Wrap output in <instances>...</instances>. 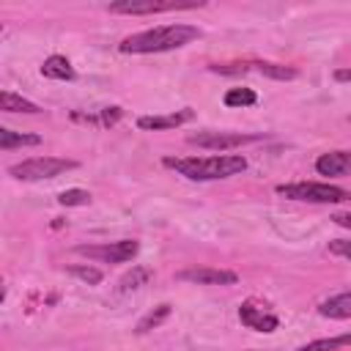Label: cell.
Returning <instances> with one entry per match:
<instances>
[{
  "mask_svg": "<svg viewBox=\"0 0 351 351\" xmlns=\"http://www.w3.org/2000/svg\"><path fill=\"white\" fill-rule=\"evenodd\" d=\"M261 134H241V132H197L189 134L186 143L197 145V148H208V151H230L247 143H258Z\"/></svg>",
  "mask_w": 351,
  "mask_h": 351,
  "instance_id": "cell-6",
  "label": "cell"
},
{
  "mask_svg": "<svg viewBox=\"0 0 351 351\" xmlns=\"http://www.w3.org/2000/svg\"><path fill=\"white\" fill-rule=\"evenodd\" d=\"M315 170L321 176H348L351 173V151H326L315 159Z\"/></svg>",
  "mask_w": 351,
  "mask_h": 351,
  "instance_id": "cell-10",
  "label": "cell"
},
{
  "mask_svg": "<svg viewBox=\"0 0 351 351\" xmlns=\"http://www.w3.org/2000/svg\"><path fill=\"white\" fill-rule=\"evenodd\" d=\"M184 282H195V285H236L239 274L228 271V269H211V266H195V269H184L176 274Z\"/></svg>",
  "mask_w": 351,
  "mask_h": 351,
  "instance_id": "cell-8",
  "label": "cell"
},
{
  "mask_svg": "<svg viewBox=\"0 0 351 351\" xmlns=\"http://www.w3.org/2000/svg\"><path fill=\"white\" fill-rule=\"evenodd\" d=\"M329 252L351 261V241L348 239H335V241H329Z\"/></svg>",
  "mask_w": 351,
  "mask_h": 351,
  "instance_id": "cell-23",
  "label": "cell"
},
{
  "mask_svg": "<svg viewBox=\"0 0 351 351\" xmlns=\"http://www.w3.org/2000/svg\"><path fill=\"white\" fill-rule=\"evenodd\" d=\"M250 66H255V71H261V74H266V77H271V80H293V77L299 74L296 69L280 66V63H250Z\"/></svg>",
  "mask_w": 351,
  "mask_h": 351,
  "instance_id": "cell-18",
  "label": "cell"
},
{
  "mask_svg": "<svg viewBox=\"0 0 351 351\" xmlns=\"http://www.w3.org/2000/svg\"><path fill=\"white\" fill-rule=\"evenodd\" d=\"M148 277H151V271H148V269H143V266H134L129 274H123V277H121V282H118V291H121V293L137 291V288H140V285H143Z\"/></svg>",
  "mask_w": 351,
  "mask_h": 351,
  "instance_id": "cell-17",
  "label": "cell"
},
{
  "mask_svg": "<svg viewBox=\"0 0 351 351\" xmlns=\"http://www.w3.org/2000/svg\"><path fill=\"white\" fill-rule=\"evenodd\" d=\"M277 195L288 200H304V203H348L351 192L335 184H315V181H296V184H280Z\"/></svg>",
  "mask_w": 351,
  "mask_h": 351,
  "instance_id": "cell-3",
  "label": "cell"
},
{
  "mask_svg": "<svg viewBox=\"0 0 351 351\" xmlns=\"http://www.w3.org/2000/svg\"><path fill=\"white\" fill-rule=\"evenodd\" d=\"M41 74H44L47 80H60V82L77 77V74H74V66H71L63 55H49V58L41 63Z\"/></svg>",
  "mask_w": 351,
  "mask_h": 351,
  "instance_id": "cell-13",
  "label": "cell"
},
{
  "mask_svg": "<svg viewBox=\"0 0 351 351\" xmlns=\"http://www.w3.org/2000/svg\"><path fill=\"white\" fill-rule=\"evenodd\" d=\"M0 107H3L5 112H30V115L41 112V107H38L36 101H27V99H22V96H16V93H11V90H3V93H0Z\"/></svg>",
  "mask_w": 351,
  "mask_h": 351,
  "instance_id": "cell-14",
  "label": "cell"
},
{
  "mask_svg": "<svg viewBox=\"0 0 351 351\" xmlns=\"http://www.w3.org/2000/svg\"><path fill=\"white\" fill-rule=\"evenodd\" d=\"M165 167L181 173L189 181H219L247 170L241 154H214V156H165Z\"/></svg>",
  "mask_w": 351,
  "mask_h": 351,
  "instance_id": "cell-1",
  "label": "cell"
},
{
  "mask_svg": "<svg viewBox=\"0 0 351 351\" xmlns=\"http://www.w3.org/2000/svg\"><path fill=\"white\" fill-rule=\"evenodd\" d=\"M228 107H252L258 101V93L252 88H230L222 99Z\"/></svg>",
  "mask_w": 351,
  "mask_h": 351,
  "instance_id": "cell-16",
  "label": "cell"
},
{
  "mask_svg": "<svg viewBox=\"0 0 351 351\" xmlns=\"http://www.w3.org/2000/svg\"><path fill=\"white\" fill-rule=\"evenodd\" d=\"M58 203L60 206H88L90 203V192L85 189H66L58 195Z\"/></svg>",
  "mask_w": 351,
  "mask_h": 351,
  "instance_id": "cell-21",
  "label": "cell"
},
{
  "mask_svg": "<svg viewBox=\"0 0 351 351\" xmlns=\"http://www.w3.org/2000/svg\"><path fill=\"white\" fill-rule=\"evenodd\" d=\"M348 121H351V115H348Z\"/></svg>",
  "mask_w": 351,
  "mask_h": 351,
  "instance_id": "cell-26",
  "label": "cell"
},
{
  "mask_svg": "<svg viewBox=\"0 0 351 351\" xmlns=\"http://www.w3.org/2000/svg\"><path fill=\"white\" fill-rule=\"evenodd\" d=\"M69 271H71L74 277L85 280L88 285H99V282H101V269H93V266H71Z\"/></svg>",
  "mask_w": 351,
  "mask_h": 351,
  "instance_id": "cell-22",
  "label": "cell"
},
{
  "mask_svg": "<svg viewBox=\"0 0 351 351\" xmlns=\"http://www.w3.org/2000/svg\"><path fill=\"white\" fill-rule=\"evenodd\" d=\"M77 162L74 159H58V156H33V159H22L16 165L8 167V173L19 181H44V178H55L66 170H74Z\"/></svg>",
  "mask_w": 351,
  "mask_h": 351,
  "instance_id": "cell-4",
  "label": "cell"
},
{
  "mask_svg": "<svg viewBox=\"0 0 351 351\" xmlns=\"http://www.w3.org/2000/svg\"><path fill=\"white\" fill-rule=\"evenodd\" d=\"M195 38H200V27L176 22V25H159V27H151L143 33H132L118 44V49L126 55H151V52L178 49Z\"/></svg>",
  "mask_w": 351,
  "mask_h": 351,
  "instance_id": "cell-2",
  "label": "cell"
},
{
  "mask_svg": "<svg viewBox=\"0 0 351 351\" xmlns=\"http://www.w3.org/2000/svg\"><path fill=\"white\" fill-rule=\"evenodd\" d=\"M38 143H41L38 134H22V132H14V129L0 126V148L3 151L19 148V145H38Z\"/></svg>",
  "mask_w": 351,
  "mask_h": 351,
  "instance_id": "cell-15",
  "label": "cell"
},
{
  "mask_svg": "<svg viewBox=\"0 0 351 351\" xmlns=\"http://www.w3.org/2000/svg\"><path fill=\"white\" fill-rule=\"evenodd\" d=\"M239 321L247 326V329H255V332H274L280 326V318L266 310L263 304H258L255 299H247L241 307H239Z\"/></svg>",
  "mask_w": 351,
  "mask_h": 351,
  "instance_id": "cell-7",
  "label": "cell"
},
{
  "mask_svg": "<svg viewBox=\"0 0 351 351\" xmlns=\"http://www.w3.org/2000/svg\"><path fill=\"white\" fill-rule=\"evenodd\" d=\"M332 219H335L340 228H348V230H351V211H348V214H335Z\"/></svg>",
  "mask_w": 351,
  "mask_h": 351,
  "instance_id": "cell-24",
  "label": "cell"
},
{
  "mask_svg": "<svg viewBox=\"0 0 351 351\" xmlns=\"http://www.w3.org/2000/svg\"><path fill=\"white\" fill-rule=\"evenodd\" d=\"M335 80L337 82H351V69H337L335 71Z\"/></svg>",
  "mask_w": 351,
  "mask_h": 351,
  "instance_id": "cell-25",
  "label": "cell"
},
{
  "mask_svg": "<svg viewBox=\"0 0 351 351\" xmlns=\"http://www.w3.org/2000/svg\"><path fill=\"white\" fill-rule=\"evenodd\" d=\"M195 118V112L186 107V110H178V112H170V115H143V118H137V126L140 129H176V126H181V123H186V121H192Z\"/></svg>",
  "mask_w": 351,
  "mask_h": 351,
  "instance_id": "cell-11",
  "label": "cell"
},
{
  "mask_svg": "<svg viewBox=\"0 0 351 351\" xmlns=\"http://www.w3.org/2000/svg\"><path fill=\"white\" fill-rule=\"evenodd\" d=\"M167 315H170V304H159L156 310H151L148 315H143V318H140V324H137V332L143 335V332H151V329H156V326H159V324H162Z\"/></svg>",
  "mask_w": 351,
  "mask_h": 351,
  "instance_id": "cell-19",
  "label": "cell"
},
{
  "mask_svg": "<svg viewBox=\"0 0 351 351\" xmlns=\"http://www.w3.org/2000/svg\"><path fill=\"white\" fill-rule=\"evenodd\" d=\"M318 313H321L324 318H335V321L351 318V291H343V293H335V296L324 299V302L318 304Z\"/></svg>",
  "mask_w": 351,
  "mask_h": 351,
  "instance_id": "cell-12",
  "label": "cell"
},
{
  "mask_svg": "<svg viewBox=\"0 0 351 351\" xmlns=\"http://www.w3.org/2000/svg\"><path fill=\"white\" fill-rule=\"evenodd\" d=\"M140 244L134 239H121V241H110V244H80L77 252L80 255H88L93 261H101V263H126L137 255Z\"/></svg>",
  "mask_w": 351,
  "mask_h": 351,
  "instance_id": "cell-5",
  "label": "cell"
},
{
  "mask_svg": "<svg viewBox=\"0 0 351 351\" xmlns=\"http://www.w3.org/2000/svg\"><path fill=\"white\" fill-rule=\"evenodd\" d=\"M195 5H203V3H156V0H145V3H134V0H123V3H112L110 11L112 14H162V11H178V8H195Z\"/></svg>",
  "mask_w": 351,
  "mask_h": 351,
  "instance_id": "cell-9",
  "label": "cell"
},
{
  "mask_svg": "<svg viewBox=\"0 0 351 351\" xmlns=\"http://www.w3.org/2000/svg\"><path fill=\"white\" fill-rule=\"evenodd\" d=\"M343 346H351V332L346 335H337V337H326V340H315L299 351H335V348H343Z\"/></svg>",
  "mask_w": 351,
  "mask_h": 351,
  "instance_id": "cell-20",
  "label": "cell"
}]
</instances>
